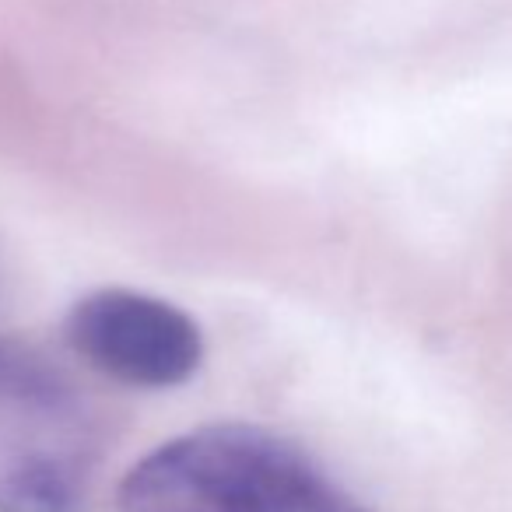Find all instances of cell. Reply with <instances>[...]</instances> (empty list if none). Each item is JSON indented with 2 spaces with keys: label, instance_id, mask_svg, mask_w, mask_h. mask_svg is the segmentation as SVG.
<instances>
[{
  "label": "cell",
  "instance_id": "4",
  "mask_svg": "<svg viewBox=\"0 0 512 512\" xmlns=\"http://www.w3.org/2000/svg\"><path fill=\"white\" fill-rule=\"evenodd\" d=\"M302 512H369L362 502H355V498L348 495V491H341L337 484H323L320 491L313 495V502L306 505Z\"/></svg>",
  "mask_w": 512,
  "mask_h": 512
},
{
  "label": "cell",
  "instance_id": "3",
  "mask_svg": "<svg viewBox=\"0 0 512 512\" xmlns=\"http://www.w3.org/2000/svg\"><path fill=\"white\" fill-rule=\"evenodd\" d=\"M67 341L123 386L169 390L200 369L204 337L179 306L127 288L92 292L67 316Z\"/></svg>",
  "mask_w": 512,
  "mask_h": 512
},
{
  "label": "cell",
  "instance_id": "2",
  "mask_svg": "<svg viewBox=\"0 0 512 512\" xmlns=\"http://www.w3.org/2000/svg\"><path fill=\"white\" fill-rule=\"evenodd\" d=\"M99 449L78 383L39 348L0 337V512H78Z\"/></svg>",
  "mask_w": 512,
  "mask_h": 512
},
{
  "label": "cell",
  "instance_id": "1",
  "mask_svg": "<svg viewBox=\"0 0 512 512\" xmlns=\"http://www.w3.org/2000/svg\"><path fill=\"white\" fill-rule=\"evenodd\" d=\"M327 474L256 425H207L151 449L123 474L120 512H302Z\"/></svg>",
  "mask_w": 512,
  "mask_h": 512
}]
</instances>
